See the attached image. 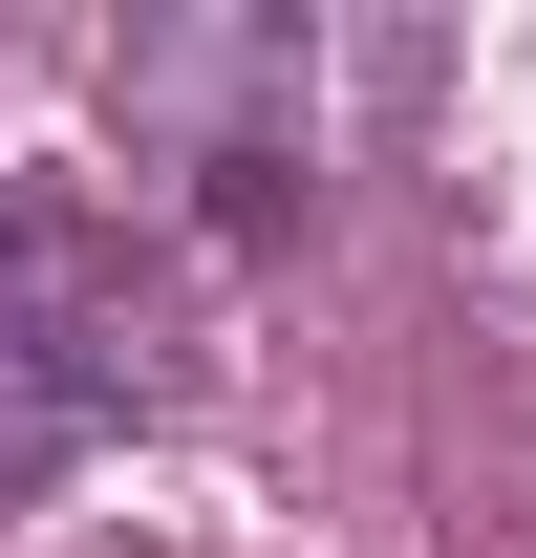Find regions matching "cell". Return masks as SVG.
Masks as SVG:
<instances>
[{
    "instance_id": "1",
    "label": "cell",
    "mask_w": 536,
    "mask_h": 558,
    "mask_svg": "<svg viewBox=\"0 0 536 558\" xmlns=\"http://www.w3.org/2000/svg\"><path fill=\"white\" fill-rule=\"evenodd\" d=\"M130 387H150V344H130V258H108L86 215L0 194V494L65 473Z\"/></svg>"
}]
</instances>
